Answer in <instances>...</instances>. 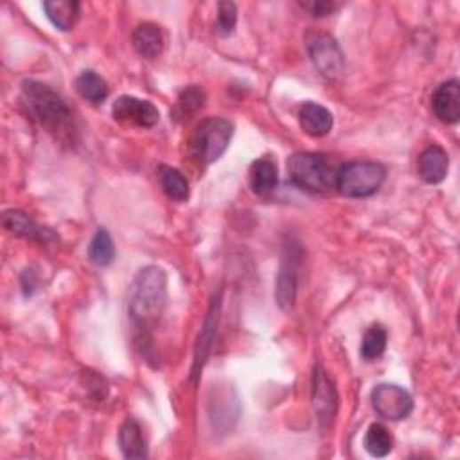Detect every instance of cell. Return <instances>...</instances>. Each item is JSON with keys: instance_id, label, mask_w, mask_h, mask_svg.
<instances>
[{"instance_id": "484cf974", "label": "cell", "mask_w": 460, "mask_h": 460, "mask_svg": "<svg viewBox=\"0 0 460 460\" xmlns=\"http://www.w3.org/2000/svg\"><path fill=\"white\" fill-rule=\"evenodd\" d=\"M238 22V8L234 3H219L218 4V20H216V31L221 36H228L234 31Z\"/></svg>"}, {"instance_id": "5b68a950", "label": "cell", "mask_w": 460, "mask_h": 460, "mask_svg": "<svg viewBox=\"0 0 460 460\" xmlns=\"http://www.w3.org/2000/svg\"><path fill=\"white\" fill-rule=\"evenodd\" d=\"M233 135H234V126L226 119L212 117V119L202 121L191 142L194 157L205 166L216 163L226 151Z\"/></svg>"}, {"instance_id": "8992f818", "label": "cell", "mask_w": 460, "mask_h": 460, "mask_svg": "<svg viewBox=\"0 0 460 460\" xmlns=\"http://www.w3.org/2000/svg\"><path fill=\"white\" fill-rule=\"evenodd\" d=\"M305 47H308L313 65L326 80L340 78L345 67V58L338 42L331 35L312 31L305 36Z\"/></svg>"}, {"instance_id": "5bb4252c", "label": "cell", "mask_w": 460, "mask_h": 460, "mask_svg": "<svg viewBox=\"0 0 460 460\" xmlns=\"http://www.w3.org/2000/svg\"><path fill=\"white\" fill-rule=\"evenodd\" d=\"M449 170L448 153L440 146H428L417 161V173L419 177L432 186H437L446 180Z\"/></svg>"}, {"instance_id": "ac0fdd59", "label": "cell", "mask_w": 460, "mask_h": 460, "mask_svg": "<svg viewBox=\"0 0 460 460\" xmlns=\"http://www.w3.org/2000/svg\"><path fill=\"white\" fill-rule=\"evenodd\" d=\"M250 189L258 196H270L279 186L277 164L270 157H263L250 166Z\"/></svg>"}, {"instance_id": "ba28073f", "label": "cell", "mask_w": 460, "mask_h": 460, "mask_svg": "<svg viewBox=\"0 0 460 460\" xmlns=\"http://www.w3.org/2000/svg\"><path fill=\"white\" fill-rule=\"evenodd\" d=\"M302 250L298 245H286L281 270L277 277V304L282 312H289L295 305L298 289V272H300Z\"/></svg>"}, {"instance_id": "4316f807", "label": "cell", "mask_w": 460, "mask_h": 460, "mask_svg": "<svg viewBox=\"0 0 460 460\" xmlns=\"http://www.w3.org/2000/svg\"><path fill=\"white\" fill-rule=\"evenodd\" d=\"M305 12H310L313 17H328V15H333L340 6L335 4V3H328V0H319V3H302L300 4Z\"/></svg>"}, {"instance_id": "d4e9b609", "label": "cell", "mask_w": 460, "mask_h": 460, "mask_svg": "<svg viewBox=\"0 0 460 460\" xmlns=\"http://www.w3.org/2000/svg\"><path fill=\"white\" fill-rule=\"evenodd\" d=\"M203 105H205V92L198 87H187L180 92L173 114L177 119H189L196 112H200Z\"/></svg>"}, {"instance_id": "7402d4cb", "label": "cell", "mask_w": 460, "mask_h": 460, "mask_svg": "<svg viewBox=\"0 0 460 460\" xmlns=\"http://www.w3.org/2000/svg\"><path fill=\"white\" fill-rule=\"evenodd\" d=\"M363 446H365L369 455H372L376 458H383L393 451L394 439L385 426L379 424V423H374V424L369 426V430L363 437Z\"/></svg>"}, {"instance_id": "52a82bcc", "label": "cell", "mask_w": 460, "mask_h": 460, "mask_svg": "<svg viewBox=\"0 0 460 460\" xmlns=\"http://www.w3.org/2000/svg\"><path fill=\"white\" fill-rule=\"evenodd\" d=\"M374 412L387 421H403L414 410V398L408 391L393 383H381L370 393Z\"/></svg>"}, {"instance_id": "8fae6325", "label": "cell", "mask_w": 460, "mask_h": 460, "mask_svg": "<svg viewBox=\"0 0 460 460\" xmlns=\"http://www.w3.org/2000/svg\"><path fill=\"white\" fill-rule=\"evenodd\" d=\"M433 114L439 121L446 124H456L460 119V83L458 80H449L442 83L432 99Z\"/></svg>"}, {"instance_id": "6da1fadb", "label": "cell", "mask_w": 460, "mask_h": 460, "mask_svg": "<svg viewBox=\"0 0 460 460\" xmlns=\"http://www.w3.org/2000/svg\"><path fill=\"white\" fill-rule=\"evenodd\" d=\"M168 302V275L161 266L149 265L142 268L131 286L128 313L135 328L147 331L159 322Z\"/></svg>"}, {"instance_id": "d6986e66", "label": "cell", "mask_w": 460, "mask_h": 460, "mask_svg": "<svg viewBox=\"0 0 460 460\" xmlns=\"http://www.w3.org/2000/svg\"><path fill=\"white\" fill-rule=\"evenodd\" d=\"M119 448L126 458H146L147 444L140 424L135 419H126L119 428Z\"/></svg>"}, {"instance_id": "2e32d148", "label": "cell", "mask_w": 460, "mask_h": 460, "mask_svg": "<svg viewBox=\"0 0 460 460\" xmlns=\"http://www.w3.org/2000/svg\"><path fill=\"white\" fill-rule=\"evenodd\" d=\"M219 297L210 304V310L207 313V319L203 322L202 328V335L200 340L196 344V353H194V365H193V379H196L207 361V356L210 353L214 337H216V329H218V321H219Z\"/></svg>"}, {"instance_id": "cb8c5ba5", "label": "cell", "mask_w": 460, "mask_h": 460, "mask_svg": "<svg viewBox=\"0 0 460 460\" xmlns=\"http://www.w3.org/2000/svg\"><path fill=\"white\" fill-rule=\"evenodd\" d=\"M385 347H387V331L376 324L365 331L360 353L363 360L374 361L385 353Z\"/></svg>"}, {"instance_id": "9c48e42d", "label": "cell", "mask_w": 460, "mask_h": 460, "mask_svg": "<svg viewBox=\"0 0 460 460\" xmlns=\"http://www.w3.org/2000/svg\"><path fill=\"white\" fill-rule=\"evenodd\" d=\"M112 115L117 123L135 128H153L161 121L159 108L147 99L121 96L112 107Z\"/></svg>"}, {"instance_id": "277c9868", "label": "cell", "mask_w": 460, "mask_h": 460, "mask_svg": "<svg viewBox=\"0 0 460 460\" xmlns=\"http://www.w3.org/2000/svg\"><path fill=\"white\" fill-rule=\"evenodd\" d=\"M385 178V166L370 161H354L337 171L335 187L347 198H369L379 191Z\"/></svg>"}, {"instance_id": "44dd1931", "label": "cell", "mask_w": 460, "mask_h": 460, "mask_svg": "<svg viewBox=\"0 0 460 460\" xmlns=\"http://www.w3.org/2000/svg\"><path fill=\"white\" fill-rule=\"evenodd\" d=\"M159 180L166 196L173 202H187L189 200V182L187 178L171 166L159 168Z\"/></svg>"}, {"instance_id": "3957f363", "label": "cell", "mask_w": 460, "mask_h": 460, "mask_svg": "<svg viewBox=\"0 0 460 460\" xmlns=\"http://www.w3.org/2000/svg\"><path fill=\"white\" fill-rule=\"evenodd\" d=\"M335 170L322 153H295L288 161L289 180L310 193H326L335 187Z\"/></svg>"}, {"instance_id": "603a6c76", "label": "cell", "mask_w": 460, "mask_h": 460, "mask_svg": "<svg viewBox=\"0 0 460 460\" xmlns=\"http://www.w3.org/2000/svg\"><path fill=\"white\" fill-rule=\"evenodd\" d=\"M115 258V247L112 236L107 228H98L91 245H89V259L96 266H108Z\"/></svg>"}, {"instance_id": "30bf717a", "label": "cell", "mask_w": 460, "mask_h": 460, "mask_svg": "<svg viewBox=\"0 0 460 460\" xmlns=\"http://www.w3.org/2000/svg\"><path fill=\"white\" fill-rule=\"evenodd\" d=\"M313 408L321 428L328 430L338 410V394L333 381L328 377V372L322 367H317L313 376Z\"/></svg>"}, {"instance_id": "4fadbf2b", "label": "cell", "mask_w": 460, "mask_h": 460, "mask_svg": "<svg viewBox=\"0 0 460 460\" xmlns=\"http://www.w3.org/2000/svg\"><path fill=\"white\" fill-rule=\"evenodd\" d=\"M298 124L305 135L321 139L331 133L335 119L326 107L319 103H304L298 110Z\"/></svg>"}, {"instance_id": "7a4b0ae2", "label": "cell", "mask_w": 460, "mask_h": 460, "mask_svg": "<svg viewBox=\"0 0 460 460\" xmlns=\"http://www.w3.org/2000/svg\"><path fill=\"white\" fill-rule=\"evenodd\" d=\"M20 105L35 123L49 131L65 130L72 117L65 99L49 85L35 80H26L22 83Z\"/></svg>"}, {"instance_id": "e0dca14e", "label": "cell", "mask_w": 460, "mask_h": 460, "mask_svg": "<svg viewBox=\"0 0 460 460\" xmlns=\"http://www.w3.org/2000/svg\"><path fill=\"white\" fill-rule=\"evenodd\" d=\"M44 12L56 29L67 33L78 24L82 6L75 0H47L44 3Z\"/></svg>"}, {"instance_id": "7c38bea8", "label": "cell", "mask_w": 460, "mask_h": 460, "mask_svg": "<svg viewBox=\"0 0 460 460\" xmlns=\"http://www.w3.org/2000/svg\"><path fill=\"white\" fill-rule=\"evenodd\" d=\"M3 225L8 233H12L19 238H24V240L45 243L54 238V234L49 228L40 226L33 218H29L22 210H6L3 216Z\"/></svg>"}, {"instance_id": "9a60e30c", "label": "cell", "mask_w": 460, "mask_h": 460, "mask_svg": "<svg viewBox=\"0 0 460 460\" xmlns=\"http://www.w3.org/2000/svg\"><path fill=\"white\" fill-rule=\"evenodd\" d=\"M131 42L135 51L146 59H155L164 51L163 29L157 24H151V22H144L137 26L131 35Z\"/></svg>"}, {"instance_id": "ffe728a7", "label": "cell", "mask_w": 460, "mask_h": 460, "mask_svg": "<svg viewBox=\"0 0 460 460\" xmlns=\"http://www.w3.org/2000/svg\"><path fill=\"white\" fill-rule=\"evenodd\" d=\"M75 91L92 105H101L108 98V85L94 70H83L75 78Z\"/></svg>"}]
</instances>
